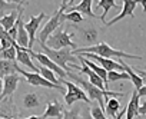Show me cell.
I'll return each mask as SVG.
<instances>
[{"mask_svg": "<svg viewBox=\"0 0 146 119\" xmlns=\"http://www.w3.org/2000/svg\"><path fill=\"white\" fill-rule=\"evenodd\" d=\"M67 76L70 78V79H73V83H76L78 86H80L83 90H85V93L88 95V98H89V100L90 102H98V105H99V108L105 112V109H106V99L109 98V96H112V98H122V96H125V93H119V92H112V90H106V92H103V90H100V89H98L96 86H93L88 79H85V78H82L80 75H76V73H73V72H67Z\"/></svg>", "mask_w": 146, "mask_h": 119, "instance_id": "cell-1", "label": "cell"}, {"mask_svg": "<svg viewBox=\"0 0 146 119\" xmlns=\"http://www.w3.org/2000/svg\"><path fill=\"white\" fill-rule=\"evenodd\" d=\"M75 56L78 55H83V53H93V55H98L100 57H105V59H112V57H116V59H137L140 60L142 56H137V55H130V53H126L123 50H119V49H113L110 45L108 43H98V45H93V46H85V47H80V49H76L72 52Z\"/></svg>", "mask_w": 146, "mask_h": 119, "instance_id": "cell-2", "label": "cell"}, {"mask_svg": "<svg viewBox=\"0 0 146 119\" xmlns=\"http://www.w3.org/2000/svg\"><path fill=\"white\" fill-rule=\"evenodd\" d=\"M67 6H73V2H63L62 6L54 12V15L46 22V25L43 26V29L39 33V37L36 39V42H40V45H46L47 39L64 23V9Z\"/></svg>", "mask_w": 146, "mask_h": 119, "instance_id": "cell-3", "label": "cell"}, {"mask_svg": "<svg viewBox=\"0 0 146 119\" xmlns=\"http://www.w3.org/2000/svg\"><path fill=\"white\" fill-rule=\"evenodd\" d=\"M75 36V33H69L63 30V26H60L46 42V46L53 50H62V49H72L76 50V43L72 40V37Z\"/></svg>", "mask_w": 146, "mask_h": 119, "instance_id": "cell-4", "label": "cell"}, {"mask_svg": "<svg viewBox=\"0 0 146 119\" xmlns=\"http://www.w3.org/2000/svg\"><path fill=\"white\" fill-rule=\"evenodd\" d=\"M43 53L50 59L52 62H54L59 68H62L64 72H69L70 69L67 68V63H73L75 65L76 62V56L72 53V49H62V50H53V49H49L46 45H40Z\"/></svg>", "mask_w": 146, "mask_h": 119, "instance_id": "cell-5", "label": "cell"}, {"mask_svg": "<svg viewBox=\"0 0 146 119\" xmlns=\"http://www.w3.org/2000/svg\"><path fill=\"white\" fill-rule=\"evenodd\" d=\"M62 80V79H60ZM62 83L63 85H66V95H64V102H66V105L67 106H72L73 103H76V102H79V100H83L85 103H92L90 100H89V98H88V95L85 93V90L80 88V86H78L76 83H73V82H69V80H62Z\"/></svg>", "mask_w": 146, "mask_h": 119, "instance_id": "cell-6", "label": "cell"}, {"mask_svg": "<svg viewBox=\"0 0 146 119\" xmlns=\"http://www.w3.org/2000/svg\"><path fill=\"white\" fill-rule=\"evenodd\" d=\"M27 53L30 55L32 59H35V60H37L40 63V66H44L47 69H50L54 75H59L62 78V80H64L67 78V72H64L62 68H59L54 62H52L50 59L44 55V53H39V52H33V50H27Z\"/></svg>", "mask_w": 146, "mask_h": 119, "instance_id": "cell-7", "label": "cell"}, {"mask_svg": "<svg viewBox=\"0 0 146 119\" xmlns=\"http://www.w3.org/2000/svg\"><path fill=\"white\" fill-rule=\"evenodd\" d=\"M17 73H20L25 80L33 86H42V88H50V89H57V90H62V86H57V85H53L50 83L49 80H46L40 73H33V72H27L22 68H17Z\"/></svg>", "mask_w": 146, "mask_h": 119, "instance_id": "cell-8", "label": "cell"}, {"mask_svg": "<svg viewBox=\"0 0 146 119\" xmlns=\"http://www.w3.org/2000/svg\"><path fill=\"white\" fill-rule=\"evenodd\" d=\"M44 17H46V15L42 12L39 16H32L29 19V22L25 23V29H26V32L29 35V49L27 50H32V47L35 46V43H36V33H37L39 26H40V23L43 22Z\"/></svg>", "mask_w": 146, "mask_h": 119, "instance_id": "cell-9", "label": "cell"}, {"mask_svg": "<svg viewBox=\"0 0 146 119\" xmlns=\"http://www.w3.org/2000/svg\"><path fill=\"white\" fill-rule=\"evenodd\" d=\"M25 5H29V3H25ZM22 5L19 7V16H17V20H16V27H17V37H16V42L20 47L23 49H29V35L25 29V22H23V6Z\"/></svg>", "mask_w": 146, "mask_h": 119, "instance_id": "cell-10", "label": "cell"}, {"mask_svg": "<svg viewBox=\"0 0 146 119\" xmlns=\"http://www.w3.org/2000/svg\"><path fill=\"white\" fill-rule=\"evenodd\" d=\"M20 79H22V78H20L19 75H16V73L3 78V92H2V95H0V100L5 99V98H7V96H12V95L15 93V90H16V88H17Z\"/></svg>", "mask_w": 146, "mask_h": 119, "instance_id": "cell-11", "label": "cell"}, {"mask_svg": "<svg viewBox=\"0 0 146 119\" xmlns=\"http://www.w3.org/2000/svg\"><path fill=\"white\" fill-rule=\"evenodd\" d=\"M122 5H123L122 12H120L117 16H115L110 22H106L108 26H113L115 23H117L119 20H122V19H125V17H127V16L133 17V16H135V15H133V10H135V7L139 5V2H135V0H125Z\"/></svg>", "mask_w": 146, "mask_h": 119, "instance_id": "cell-12", "label": "cell"}, {"mask_svg": "<svg viewBox=\"0 0 146 119\" xmlns=\"http://www.w3.org/2000/svg\"><path fill=\"white\" fill-rule=\"evenodd\" d=\"M15 49H16V60H17L19 63H22V65L27 66L33 73H39V68L33 63L30 55L27 53V49H23V47H20L19 45H17Z\"/></svg>", "mask_w": 146, "mask_h": 119, "instance_id": "cell-13", "label": "cell"}, {"mask_svg": "<svg viewBox=\"0 0 146 119\" xmlns=\"http://www.w3.org/2000/svg\"><path fill=\"white\" fill-rule=\"evenodd\" d=\"M63 110H64V108L62 106L60 102L52 100V102H47V103H46V110H44V113H43L42 118H43V119H49V118L62 119Z\"/></svg>", "mask_w": 146, "mask_h": 119, "instance_id": "cell-14", "label": "cell"}, {"mask_svg": "<svg viewBox=\"0 0 146 119\" xmlns=\"http://www.w3.org/2000/svg\"><path fill=\"white\" fill-rule=\"evenodd\" d=\"M79 33V36H80V39H82V42H85L86 45H90V46H93V43H96V40H98V29H95L93 26H85V27H78L76 29Z\"/></svg>", "mask_w": 146, "mask_h": 119, "instance_id": "cell-15", "label": "cell"}, {"mask_svg": "<svg viewBox=\"0 0 146 119\" xmlns=\"http://www.w3.org/2000/svg\"><path fill=\"white\" fill-rule=\"evenodd\" d=\"M139 106H140V98L137 95V90L133 89L132 90V98L126 106V119H133L137 116V110H139Z\"/></svg>", "mask_w": 146, "mask_h": 119, "instance_id": "cell-16", "label": "cell"}, {"mask_svg": "<svg viewBox=\"0 0 146 119\" xmlns=\"http://www.w3.org/2000/svg\"><path fill=\"white\" fill-rule=\"evenodd\" d=\"M117 60H119V63L122 65L123 70L129 75V79H130V80H132V83L135 85V89H136V90H137V89H140V88L143 86V80H142V78L136 75V72L132 69V66H130V65H127V63L123 60V59H117Z\"/></svg>", "mask_w": 146, "mask_h": 119, "instance_id": "cell-17", "label": "cell"}, {"mask_svg": "<svg viewBox=\"0 0 146 119\" xmlns=\"http://www.w3.org/2000/svg\"><path fill=\"white\" fill-rule=\"evenodd\" d=\"M92 5H93L92 0H82V2H79L76 6H73L72 10H75V12L80 13L82 16L85 15V16H88V17L95 19V17H98V16L93 13V10H92Z\"/></svg>", "mask_w": 146, "mask_h": 119, "instance_id": "cell-18", "label": "cell"}, {"mask_svg": "<svg viewBox=\"0 0 146 119\" xmlns=\"http://www.w3.org/2000/svg\"><path fill=\"white\" fill-rule=\"evenodd\" d=\"M25 3H27V2H25ZM25 3H23V5H25ZM20 6H22V5H20ZM20 6H19V7H20ZM17 16H19V9L13 10L12 13H9V15H6L5 17L0 19V26L3 27V30H5V32H9L10 29H13V27L16 26Z\"/></svg>", "mask_w": 146, "mask_h": 119, "instance_id": "cell-19", "label": "cell"}, {"mask_svg": "<svg viewBox=\"0 0 146 119\" xmlns=\"http://www.w3.org/2000/svg\"><path fill=\"white\" fill-rule=\"evenodd\" d=\"M17 68L19 65L16 63V60H3V59H0V78L15 75L17 72Z\"/></svg>", "mask_w": 146, "mask_h": 119, "instance_id": "cell-20", "label": "cell"}, {"mask_svg": "<svg viewBox=\"0 0 146 119\" xmlns=\"http://www.w3.org/2000/svg\"><path fill=\"white\" fill-rule=\"evenodd\" d=\"M25 2H10V0H0V19L5 17L7 12H13L16 9H19L20 5H23Z\"/></svg>", "mask_w": 146, "mask_h": 119, "instance_id": "cell-21", "label": "cell"}, {"mask_svg": "<svg viewBox=\"0 0 146 119\" xmlns=\"http://www.w3.org/2000/svg\"><path fill=\"white\" fill-rule=\"evenodd\" d=\"M40 103H42V102H40V96H39L37 93L30 92V93H26V95L23 96V106L27 108V109L39 108Z\"/></svg>", "mask_w": 146, "mask_h": 119, "instance_id": "cell-22", "label": "cell"}, {"mask_svg": "<svg viewBox=\"0 0 146 119\" xmlns=\"http://www.w3.org/2000/svg\"><path fill=\"white\" fill-rule=\"evenodd\" d=\"M98 7L103 10V13L100 16V20L106 25V15H108V12L110 9H113V7H117V5H116L115 0H99V2H98Z\"/></svg>", "mask_w": 146, "mask_h": 119, "instance_id": "cell-23", "label": "cell"}, {"mask_svg": "<svg viewBox=\"0 0 146 119\" xmlns=\"http://www.w3.org/2000/svg\"><path fill=\"white\" fill-rule=\"evenodd\" d=\"M106 112L109 113V116H112V118H115L116 119V115H117V112H119V108H120V102L116 99V98H108L106 99Z\"/></svg>", "mask_w": 146, "mask_h": 119, "instance_id": "cell-24", "label": "cell"}, {"mask_svg": "<svg viewBox=\"0 0 146 119\" xmlns=\"http://www.w3.org/2000/svg\"><path fill=\"white\" fill-rule=\"evenodd\" d=\"M117 80H130L126 72H108V85Z\"/></svg>", "mask_w": 146, "mask_h": 119, "instance_id": "cell-25", "label": "cell"}, {"mask_svg": "<svg viewBox=\"0 0 146 119\" xmlns=\"http://www.w3.org/2000/svg\"><path fill=\"white\" fill-rule=\"evenodd\" d=\"M89 109H90V115L93 116V119H110L105 115V112L99 108V105L96 102H92V106Z\"/></svg>", "mask_w": 146, "mask_h": 119, "instance_id": "cell-26", "label": "cell"}, {"mask_svg": "<svg viewBox=\"0 0 146 119\" xmlns=\"http://www.w3.org/2000/svg\"><path fill=\"white\" fill-rule=\"evenodd\" d=\"M64 20L66 22H70V23H75V25H79L80 22H83V16L75 10H70L69 13H64Z\"/></svg>", "mask_w": 146, "mask_h": 119, "instance_id": "cell-27", "label": "cell"}, {"mask_svg": "<svg viewBox=\"0 0 146 119\" xmlns=\"http://www.w3.org/2000/svg\"><path fill=\"white\" fill-rule=\"evenodd\" d=\"M63 119H83L80 115V109L76 106L75 109L63 110Z\"/></svg>", "mask_w": 146, "mask_h": 119, "instance_id": "cell-28", "label": "cell"}, {"mask_svg": "<svg viewBox=\"0 0 146 119\" xmlns=\"http://www.w3.org/2000/svg\"><path fill=\"white\" fill-rule=\"evenodd\" d=\"M0 59L3 60H16V49L15 47H9L0 52Z\"/></svg>", "mask_w": 146, "mask_h": 119, "instance_id": "cell-29", "label": "cell"}, {"mask_svg": "<svg viewBox=\"0 0 146 119\" xmlns=\"http://www.w3.org/2000/svg\"><path fill=\"white\" fill-rule=\"evenodd\" d=\"M132 69H135L136 75L142 78V80H146V70H142L140 68H136V66H132Z\"/></svg>", "mask_w": 146, "mask_h": 119, "instance_id": "cell-30", "label": "cell"}, {"mask_svg": "<svg viewBox=\"0 0 146 119\" xmlns=\"http://www.w3.org/2000/svg\"><path fill=\"white\" fill-rule=\"evenodd\" d=\"M137 115H146V100H143V102H142V105L139 106Z\"/></svg>", "mask_w": 146, "mask_h": 119, "instance_id": "cell-31", "label": "cell"}, {"mask_svg": "<svg viewBox=\"0 0 146 119\" xmlns=\"http://www.w3.org/2000/svg\"><path fill=\"white\" fill-rule=\"evenodd\" d=\"M82 118H83V119H93V116L90 115V109H89V108H85V109H83Z\"/></svg>", "mask_w": 146, "mask_h": 119, "instance_id": "cell-32", "label": "cell"}, {"mask_svg": "<svg viewBox=\"0 0 146 119\" xmlns=\"http://www.w3.org/2000/svg\"><path fill=\"white\" fill-rule=\"evenodd\" d=\"M137 95H139V98H142V96L145 98L146 96V85H143L140 89H137Z\"/></svg>", "mask_w": 146, "mask_h": 119, "instance_id": "cell-33", "label": "cell"}, {"mask_svg": "<svg viewBox=\"0 0 146 119\" xmlns=\"http://www.w3.org/2000/svg\"><path fill=\"white\" fill-rule=\"evenodd\" d=\"M139 5H142L143 12H146V0H142V2H139Z\"/></svg>", "mask_w": 146, "mask_h": 119, "instance_id": "cell-34", "label": "cell"}, {"mask_svg": "<svg viewBox=\"0 0 146 119\" xmlns=\"http://www.w3.org/2000/svg\"><path fill=\"white\" fill-rule=\"evenodd\" d=\"M3 92V78H0V95Z\"/></svg>", "mask_w": 146, "mask_h": 119, "instance_id": "cell-35", "label": "cell"}, {"mask_svg": "<svg viewBox=\"0 0 146 119\" xmlns=\"http://www.w3.org/2000/svg\"><path fill=\"white\" fill-rule=\"evenodd\" d=\"M19 119H43L40 116H30V118H19Z\"/></svg>", "mask_w": 146, "mask_h": 119, "instance_id": "cell-36", "label": "cell"}, {"mask_svg": "<svg viewBox=\"0 0 146 119\" xmlns=\"http://www.w3.org/2000/svg\"><path fill=\"white\" fill-rule=\"evenodd\" d=\"M2 32H5V30H3V27H2V26H0V33H2Z\"/></svg>", "mask_w": 146, "mask_h": 119, "instance_id": "cell-37", "label": "cell"}, {"mask_svg": "<svg viewBox=\"0 0 146 119\" xmlns=\"http://www.w3.org/2000/svg\"><path fill=\"white\" fill-rule=\"evenodd\" d=\"M0 119H9V118H2V116H0Z\"/></svg>", "mask_w": 146, "mask_h": 119, "instance_id": "cell-38", "label": "cell"}, {"mask_svg": "<svg viewBox=\"0 0 146 119\" xmlns=\"http://www.w3.org/2000/svg\"><path fill=\"white\" fill-rule=\"evenodd\" d=\"M0 52H2V47H0Z\"/></svg>", "mask_w": 146, "mask_h": 119, "instance_id": "cell-39", "label": "cell"}]
</instances>
